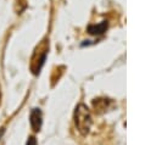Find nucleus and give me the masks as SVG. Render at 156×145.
<instances>
[{
	"label": "nucleus",
	"mask_w": 156,
	"mask_h": 145,
	"mask_svg": "<svg viewBox=\"0 0 156 145\" xmlns=\"http://www.w3.org/2000/svg\"><path fill=\"white\" fill-rule=\"evenodd\" d=\"M2 134H4V128L0 130V138H1V135H2Z\"/></svg>",
	"instance_id": "7"
},
{
	"label": "nucleus",
	"mask_w": 156,
	"mask_h": 145,
	"mask_svg": "<svg viewBox=\"0 0 156 145\" xmlns=\"http://www.w3.org/2000/svg\"><path fill=\"white\" fill-rule=\"evenodd\" d=\"M107 99H95L93 105H94V108L95 111L98 112H101V111H105L106 107H107Z\"/></svg>",
	"instance_id": "5"
},
{
	"label": "nucleus",
	"mask_w": 156,
	"mask_h": 145,
	"mask_svg": "<svg viewBox=\"0 0 156 145\" xmlns=\"http://www.w3.org/2000/svg\"><path fill=\"white\" fill-rule=\"evenodd\" d=\"M74 124L82 135H87L91 127V116L84 104H79L74 111Z\"/></svg>",
	"instance_id": "1"
},
{
	"label": "nucleus",
	"mask_w": 156,
	"mask_h": 145,
	"mask_svg": "<svg viewBox=\"0 0 156 145\" xmlns=\"http://www.w3.org/2000/svg\"><path fill=\"white\" fill-rule=\"evenodd\" d=\"M107 21H102L101 23L99 24H90L88 27V33L91 34V35H100V34H104L107 29Z\"/></svg>",
	"instance_id": "4"
},
{
	"label": "nucleus",
	"mask_w": 156,
	"mask_h": 145,
	"mask_svg": "<svg viewBox=\"0 0 156 145\" xmlns=\"http://www.w3.org/2000/svg\"><path fill=\"white\" fill-rule=\"evenodd\" d=\"M29 122H30V127L34 132H39L41 128V123H43V115L41 111L39 108H33L29 116Z\"/></svg>",
	"instance_id": "3"
},
{
	"label": "nucleus",
	"mask_w": 156,
	"mask_h": 145,
	"mask_svg": "<svg viewBox=\"0 0 156 145\" xmlns=\"http://www.w3.org/2000/svg\"><path fill=\"white\" fill-rule=\"evenodd\" d=\"M48 55V43L46 40H44L43 43H40V45L35 49L33 56H32V62H30V71L34 74H38L45 62Z\"/></svg>",
	"instance_id": "2"
},
{
	"label": "nucleus",
	"mask_w": 156,
	"mask_h": 145,
	"mask_svg": "<svg viewBox=\"0 0 156 145\" xmlns=\"http://www.w3.org/2000/svg\"><path fill=\"white\" fill-rule=\"evenodd\" d=\"M26 145H38L37 144V139L34 136H29V139L27 140V144Z\"/></svg>",
	"instance_id": "6"
}]
</instances>
